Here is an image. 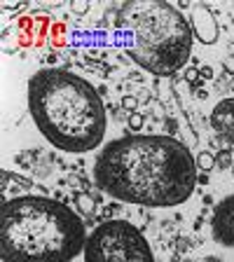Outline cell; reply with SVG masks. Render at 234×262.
<instances>
[{
	"instance_id": "cell-1",
	"label": "cell",
	"mask_w": 234,
	"mask_h": 262,
	"mask_svg": "<svg viewBox=\"0 0 234 262\" xmlns=\"http://www.w3.org/2000/svg\"><path fill=\"white\" fill-rule=\"evenodd\" d=\"M197 171L190 148L164 134L115 138L94 161V181L101 192L147 209H171L187 202L199 181Z\"/></svg>"
},
{
	"instance_id": "cell-2",
	"label": "cell",
	"mask_w": 234,
	"mask_h": 262,
	"mask_svg": "<svg viewBox=\"0 0 234 262\" xmlns=\"http://www.w3.org/2000/svg\"><path fill=\"white\" fill-rule=\"evenodd\" d=\"M28 113L54 148L70 155L92 152L108 129L106 106L85 77L66 68H40L28 77Z\"/></svg>"
},
{
	"instance_id": "cell-3",
	"label": "cell",
	"mask_w": 234,
	"mask_h": 262,
	"mask_svg": "<svg viewBox=\"0 0 234 262\" xmlns=\"http://www.w3.org/2000/svg\"><path fill=\"white\" fill-rule=\"evenodd\" d=\"M87 246V227L75 211L49 197L5 199L0 209L3 262H70Z\"/></svg>"
},
{
	"instance_id": "cell-4",
	"label": "cell",
	"mask_w": 234,
	"mask_h": 262,
	"mask_svg": "<svg viewBox=\"0 0 234 262\" xmlns=\"http://www.w3.org/2000/svg\"><path fill=\"white\" fill-rule=\"evenodd\" d=\"M124 24L131 31L129 56L152 75H174L192 56V28L169 3L127 5Z\"/></svg>"
},
{
	"instance_id": "cell-5",
	"label": "cell",
	"mask_w": 234,
	"mask_h": 262,
	"mask_svg": "<svg viewBox=\"0 0 234 262\" xmlns=\"http://www.w3.org/2000/svg\"><path fill=\"white\" fill-rule=\"evenodd\" d=\"M82 257L85 262H154L147 239L129 220H106L94 227Z\"/></svg>"
},
{
	"instance_id": "cell-6",
	"label": "cell",
	"mask_w": 234,
	"mask_h": 262,
	"mask_svg": "<svg viewBox=\"0 0 234 262\" xmlns=\"http://www.w3.org/2000/svg\"><path fill=\"white\" fill-rule=\"evenodd\" d=\"M211 234L215 243H220L225 248H234V195L215 204L213 215H211Z\"/></svg>"
},
{
	"instance_id": "cell-7",
	"label": "cell",
	"mask_w": 234,
	"mask_h": 262,
	"mask_svg": "<svg viewBox=\"0 0 234 262\" xmlns=\"http://www.w3.org/2000/svg\"><path fill=\"white\" fill-rule=\"evenodd\" d=\"M190 28H192V35H197V40L201 45H213L220 38V26L215 21V14L206 5L190 7Z\"/></svg>"
},
{
	"instance_id": "cell-8",
	"label": "cell",
	"mask_w": 234,
	"mask_h": 262,
	"mask_svg": "<svg viewBox=\"0 0 234 262\" xmlns=\"http://www.w3.org/2000/svg\"><path fill=\"white\" fill-rule=\"evenodd\" d=\"M211 127L229 145H234V99H222L215 103L211 110Z\"/></svg>"
},
{
	"instance_id": "cell-9",
	"label": "cell",
	"mask_w": 234,
	"mask_h": 262,
	"mask_svg": "<svg viewBox=\"0 0 234 262\" xmlns=\"http://www.w3.org/2000/svg\"><path fill=\"white\" fill-rule=\"evenodd\" d=\"M73 202H75V209L80 211V213H85V215H92V213H94L96 199H94V197L89 195V192H75Z\"/></svg>"
},
{
	"instance_id": "cell-10",
	"label": "cell",
	"mask_w": 234,
	"mask_h": 262,
	"mask_svg": "<svg viewBox=\"0 0 234 262\" xmlns=\"http://www.w3.org/2000/svg\"><path fill=\"white\" fill-rule=\"evenodd\" d=\"M194 159H197V168H199V171H204V173H208V171H213V168H215V155H213V152L201 150V152L194 157Z\"/></svg>"
},
{
	"instance_id": "cell-11",
	"label": "cell",
	"mask_w": 234,
	"mask_h": 262,
	"mask_svg": "<svg viewBox=\"0 0 234 262\" xmlns=\"http://www.w3.org/2000/svg\"><path fill=\"white\" fill-rule=\"evenodd\" d=\"M234 164V155H232V150H220L218 155H215V166H220V168H232Z\"/></svg>"
},
{
	"instance_id": "cell-12",
	"label": "cell",
	"mask_w": 234,
	"mask_h": 262,
	"mask_svg": "<svg viewBox=\"0 0 234 262\" xmlns=\"http://www.w3.org/2000/svg\"><path fill=\"white\" fill-rule=\"evenodd\" d=\"M127 124H129V129L134 131V134H138L140 129H143V124H145V117L140 113H129L127 115Z\"/></svg>"
},
{
	"instance_id": "cell-13",
	"label": "cell",
	"mask_w": 234,
	"mask_h": 262,
	"mask_svg": "<svg viewBox=\"0 0 234 262\" xmlns=\"http://www.w3.org/2000/svg\"><path fill=\"white\" fill-rule=\"evenodd\" d=\"M122 108L127 110V113H138V99L136 96H122Z\"/></svg>"
},
{
	"instance_id": "cell-14",
	"label": "cell",
	"mask_w": 234,
	"mask_h": 262,
	"mask_svg": "<svg viewBox=\"0 0 234 262\" xmlns=\"http://www.w3.org/2000/svg\"><path fill=\"white\" fill-rule=\"evenodd\" d=\"M70 12L77 14V17H82V14L89 12V3H85V0H77V3H70Z\"/></svg>"
},
{
	"instance_id": "cell-15",
	"label": "cell",
	"mask_w": 234,
	"mask_h": 262,
	"mask_svg": "<svg viewBox=\"0 0 234 262\" xmlns=\"http://www.w3.org/2000/svg\"><path fill=\"white\" fill-rule=\"evenodd\" d=\"M201 77V73H199V68H187L185 70V80L190 82V84H197V80Z\"/></svg>"
},
{
	"instance_id": "cell-16",
	"label": "cell",
	"mask_w": 234,
	"mask_h": 262,
	"mask_svg": "<svg viewBox=\"0 0 234 262\" xmlns=\"http://www.w3.org/2000/svg\"><path fill=\"white\" fill-rule=\"evenodd\" d=\"M222 68H225V73H227V75H234V54L222 61Z\"/></svg>"
},
{
	"instance_id": "cell-17",
	"label": "cell",
	"mask_w": 234,
	"mask_h": 262,
	"mask_svg": "<svg viewBox=\"0 0 234 262\" xmlns=\"http://www.w3.org/2000/svg\"><path fill=\"white\" fill-rule=\"evenodd\" d=\"M199 73H201V80H213V68L211 66H201Z\"/></svg>"
},
{
	"instance_id": "cell-18",
	"label": "cell",
	"mask_w": 234,
	"mask_h": 262,
	"mask_svg": "<svg viewBox=\"0 0 234 262\" xmlns=\"http://www.w3.org/2000/svg\"><path fill=\"white\" fill-rule=\"evenodd\" d=\"M68 183H70V185H85V183H82L80 178H75V176H70V178H68Z\"/></svg>"
},
{
	"instance_id": "cell-19",
	"label": "cell",
	"mask_w": 234,
	"mask_h": 262,
	"mask_svg": "<svg viewBox=\"0 0 234 262\" xmlns=\"http://www.w3.org/2000/svg\"><path fill=\"white\" fill-rule=\"evenodd\" d=\"M204 262H222V260H220V257H215V255H208Z\"/></svg>"
},
{
	"instance_id": "cell-20",
	"label": "cell",
	"mask_w": 234,
	"mask_h": 262,
	"mask_svg": "<svg viewBox=\"0 0 234 262\" xmlns=\"http://www.w3.org/2000/svg\"><path fill=\"white\" fill-rule=\"evenodd\" d=\"M229 89H232V92H234V77H232V80H229Z\"/></svg>"
},
{
	"instance_id": "cell-21",
	"label": "cell",
	"mask_w": 234,
	"mask_h": 262,
	"mask_svg": "<svg viewBox=\"0 0 234 262\" xmlns=\"http://www.w3.org/2000/svg\"><path fill=\"white\" fill-rule=\"evenodd\" d=\"M232 176H234V164H232Z\"/></svg>"
}]
</instances>
